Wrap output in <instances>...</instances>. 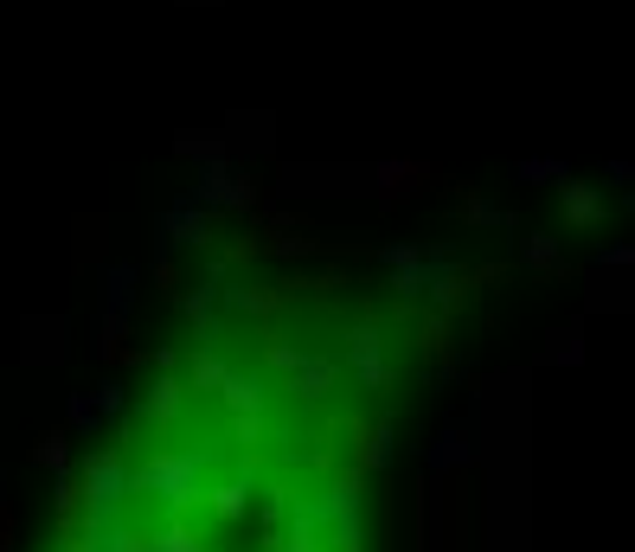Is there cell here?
I'll return each instance as SVG.
<instances>
[{
  "label": "cell",
  "mask_w": 635,
  "mask_h": 552,
  "mask_svg": "<svg viewBox=\"0 0 635 552\" xmlns=\"http://www.w3.org/2000/svg\"><path fill=\"white\" fill-rule=\"evenodd\" d=\"M443 309L379 276L225 264L52 494L33 552H385V476Z\"/></svg>",
  "instance_id": "6da1fadb"
}]
</instances>
